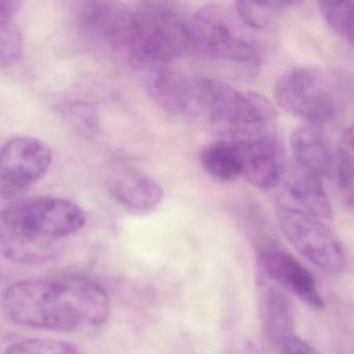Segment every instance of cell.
<instances>
[{"label": "cell", "mask_w": 354, "mask_h": 354, "mask_svg": "<svg viewBox=\"0 0 354 354\" xmlns=\"http://www.w3.org/2000/svg\"><path fill=\"white\" fill-rule=\"evenodd\" d=\"M6 354H82V352L67 342L30 339L14 344Z\"/></svg>", "instance_id": "7402d4cb"}, {"label": "cell", "mask_w": 354, "mask_h": 354, "mask_svg": "<svg viewBox=\"0 0 354 354\" xmlns=\"http://www.w3.org/2000/svg\"><path fill=\"white\" fill-rule=\"evenodd\" d=\"M279 350L281 354H320L312 345L296 335L286 339Z\"/></svg>", "instance_id": "603a6c76"}, {"label": "cell", "mask_w": 354, "mask_h": 354, "mask_svg": "<svg viewBox=\"0 0 354 354\" xmlns=\"http://www.w3.org/2000/svg\"><path fill=\"white\" fill-rule=\"evenodd\" d=\"M288 198L295 205L294 210L312 215L319 219L333 216V206L320 177L297 165L290 169L285 178Z\"/></svg>", "instance_id": "5bb4252c"}, {"label": "cell", "mask_w": 354, "mask_h": 354, "mask_svg": "<svg viewBox=\"0 0 354 354\" xmlns=\"http://www.w3.org/2000/svg\"><path fill=\"white\" fill-rule=\"evenodd\" d=\"M21 1L16 0H1L0 1V21L15 19L19 11Z\"/></svg>", "instance_id": "cb8c5ba5"}, {"label": "cell", "mask_w": 354, "mask_h": 354, "mask_svg": "<svg viewBox=\"0 0 354 354\" xmlns=\"http://www.w3.org/2000/svg\"><path fill=\"white\" fill-rule=\"evenodd\" d=\"M317 7L329 28L354 47V1H319Z\"/></svg>", "instance_id": "ffe728a7"}, {"label": "cell", "mask_w": 354, "mask_h": 354, "mask_svg": "<svg viewBox=\"0 0 354 354\" xmlns=\"http://www.w3.org/2000/svg\"><path fill=\"white\" fill-rule=\"evenodd\" d=\"M290 147L297 165L318 177L333 169V156L321 130L315 125H302L290 136Z\"/></svg>", "instance_id": "9a60e30c"}, {"label": "cell", "mask_w": 354, "mask_h": 354, "mask_svg": "<svg viewBox=\"0 0 354 354\" xmlns=\"http://www.w3.org/2000/svg\"><path fill=\"white\" fill-rule=\"evenodd\" d=\"M133 10L111 1H93L82 10L84 32L102 46L115 51H127Z\"/></svg>", "instance_id": "7c38bea8"}, {"label": "cell", "mask_w": 354, "mask_h": 354, "mask_svg": "<svg viewBox=\"0 0 354 354\" xmlns=\"http://www.w3.org/2000/svg\"><path fill=\"white\" fill-rule=\"evenodd\" d=\"M300 5L298 1H237L234 11L246 26L258 32L270 30L283 14Z\"/></svg>", "instance_id": "ac0fdd59"}, {"label": "cell", "mask_w": 354, "mask_h": 354, "mask_svg": "<svg viewBox=\"0 0 354 354\" xmlns=\"http://www.w3.org/2000/svg\"><path fill=\"white\" fill-rule=\"evenodd\" d=\"M150 95L171 115L194 113V80L174 71L159 72L150 82Z\"/></svg>", "instance_id": "2e32d148"}, {"label": "cell", "mask_w": 354, "mask_h": 354, "mask_svg": "<svg viewBox=\"0 0 354 354\" xmlns=\"http://www.w3.org/2000/svg\"><path fill=\"white\" fill-rule=\"evenodd\" d=\"M192 18L163 3L133 10L128 53L142 64H167L194 53Z\"/></svg>", "instance_id": "3957f363"}, {"label": "cell", "mask_w": 354, "mask_h": 354, "mask_svg": "<svg viewBox=\"0 0 354 354\" xmlns=\"http://www.w3.org/2000/svg\"><path fill=\"white\" fill-rule=\"evenodd\" d=\"M194 113L225 128L232 138L258 130L274 115L262 97L244 93L215 78H194Z\"/></svg>", "instance_id": "8992f818"}, {"label": "cell", "mask_w": 354, "mask_h": 354, "mask_svg": "<svg viewBox=\"0 0 354 354\" xmlns=\"http://www.w3.org/2000/svg\"><path fill=\"white\" fill-rule=\"evenodd\" d=\"M24 55V39L15 20L0 21V61L3 68L17 63Z\"/></svg>", "instance_id": "44dd1931"}, {"label": "cell", "mask_w": 354, "mask_h": 354, "mask_svg": "<svg viewBox=\"0 0 354 354\" xmlns=\"http://www.w3.org/2000/svg\"><path fill=\"white\" fill-rule=\"evenodd\" d=\"M337 178L344 202L354 210V124L344 132L339 140Z\"/></svg>", "instance_id": "d6986e66"}, {"label": "cell", "mask_w": 354, "mask_h": 354, "mask_svg": "<svg viewBox=\"0 0 354 354\" xmlns=\"http://www.w3.org/2000/svg\"><path fill=\"white\" fill-rule=\"evenodd\" d=\"M8 318L20 326L47 330L96 328L111 315V299L101 286L77 275L26 279L3 295Z\"/></svg>", "instance_id": "6da1fadb"}, {"label": "cell", "mask_w": 354, "mask_h": 354, "mask_svg": "<svg viewBox=\"0 0 354 354\" xmlns=\"http://www.w3.org/2000/svg\"><path fill=\"white\" fill-rule=\"evenodd\" d=\"M232 138L239 142L243 176L250 184L261 189H270L283 180V151L274 136L252 130Z\"/></svg>", "instance_id": "30bf717a"}, {"label": "cell", "mask_w": 354, "mask_h": 354, "mask_svg": "<svg viewBox=\"0 0 354 354\" xmlns=\"http://www.w3.org/2000/svg\"><path fill=\"white\" fill-rule=\"evenodd\" d=\"M257 271L312 310H324V301L312 273L290 252L272 242L257 246Z\"/></svg>", "instance_id": "9c48e42d"}, {"label": "cell", "mask_w": 354, "mask_h": 354, "mask_svg": "<svg viewBox=\"0 0 354 354\" xmlns=\"http://www.w3.org/2000/svg\"><path fill=\"white\" fill-rule=\"evenodd\" d=\"M339 73L345 91L346 102L354 106V73L345 71H339Z\"/></svg>", "instance_id": "d4e9b609"}, {"label": "cell", "mask_w": 354, "mask_h": 354, "mask_svg": "<svg viewBox=\"0 0 354 354\" xmlns=\"http://www.w3.org/2000/svg\"><path fill=\"white\" fill-rule=\"evenodd\" d=\"M50 148L39 138L19 136L8 140L0 154L1 198H13L40 181L53 163Z\"/></svg>", "instance_id": "ba28073f"}, {"label": "cell", "mask_w": 354, "mask_h": 354, "mask_svg": "<svg viewBox=\"0 0 354 354\" xmlns=\"http://www.w3.org/2000/svg\"><path fill=\"white\" fill-rule=\"evenodd\" d=\"M198 159L205 173L219 181H234L243 176L241 148L234 138L206 145Z\"/></svg>", "instance_id": "e0dca14e"}, {"label": "cell", "mask_w": 354, "mask_h": 354, "mask_svg": "<svg viewBox=\"0 0 354 354\" xmlns=\"http://www.w3.org/2000/svg\"><path fill=\"white\" fill-rule=\"evenodd\" d=\"M277 218L288 241L306 260L333 274L345 270L343 245L320 219L286 207L277 209Z\"/></svg>", "instance_id": "52a82bcc"}, {"label": "cell", "mask_w": 354, "mask_h": 354, "mask_svg": "<svg viewBox=\"0 0 354 354\" xmlns=\"http://www.w3.org/2000/svg\"><path fill=\"white\" fill-rule=\"evenodd\" d=\"M86 211L68 198L44 196L15 203L1 212V252L18 263L46 260L53 244L86 227Z\"/></svg>", "instance_id": "7a4b0ae2"}, {"label": "cell", "mask_w": 354, "mask_h": 354, "mask_svg": "<svg viewBox=\"0 0 354 354\" xmlns=\"http://www.w3.org/2000/svg\"><path fill=\"white\" fill-rule=\"evenodd\" d=\"M234 354H263V352L252 341H243L239 344Z\"/></svg>", "instance_id": "484cf974"}, {"label": "cell", "mask_w": 354, "mask_h": 354, "mask_svg": "<svg viewBox=\"0 0 354 354\" xmlns=\"http://www.w3.org/2000/svg\"><path fill=\"white\" fill-rule=\"evenodd\" d=\"M109 192L118 206L138 215L152 212L165 198V192L156 180L136 171H126L113 178Z\"/></svg>", "instance_id": "4fadbf2b"}, {"label": "cell", "mask_w": 354, "mask_h": 354, "mask_svg": "<svg viewBox=\"0 0 354 354\" xmlns=\"http://www.w3.org/2000/svg\"><path fill=\"white\" fill-rule=\"evenodd\" d=\"M257 300L261 328L269 343L279 348L295 335V306L281 286L257 271Z\"/></svg>", "instance_id": "8fae6325"}, {"label": "cell", "mask_w": 354, "mask_h": 354, "mask_svg": "<svg viewBox=\"0 0 354 354\" xmlns=\"http://www.w3.org/2000/svg\"><path fill=\"white\" fill-rule=\"evenodd\" d=\"M196 53L242 67L260 66L263 46L254 30L234 14L217 5H208L192 17Z\"/></svg>", "instance_id": "277c9868"}, {"label": "cell", "mask_w": 354, "mask_h": 354, "mask_svg": "<svg viewBox=\"0 0 354 354\" xmlns=\"http://www.w3.org/2000/svg\"><path fill=\"white\" fill-rule=\"evenodd\" d=\"M275 102L294 117L324 122L339 113L346 102L339 72L299 68L281 76L273 88Z\"/></svg>", "instance_id": "5b68a950"}]
</instances>
